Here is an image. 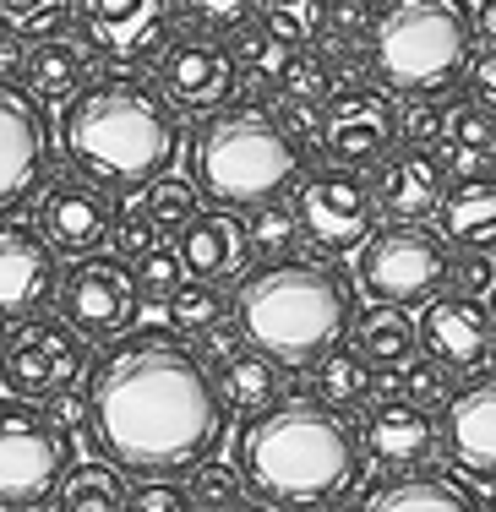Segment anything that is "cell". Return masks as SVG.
Returning a JSON list of instances; mask_svg holds the SVG:
<instances>
[{
    "instance_id": "obj_57",
    "label": "cell",
    "mask_w": 496,
    "mask_h": 512,
    "mask_svg": "<svg viewBox=\"0 0 496 512\" xmlns=\"http://www.w3.org/2000/svg\"><path fill=\"white\" fill-rule=\"evenodd\" d=\"M306 512H322V507H306Z\"/></svg>"
},
{
    "instance_id": "obj_3",
    "label": "cell",
    "mask_w": 496,
    "mask_h": 512,
    "mask_svg": "<svg viewBox=\"0 0 496 512\" xmlns=\"http://www.w3.org/2000/svg\"><path fill=\"white\" fill-rule=\"evenodd\" d=\"M360 431L317 398H284L251 414L240 436V469L273 507H328L360 480Z\"/></svg>"
},
{
    "instance_id": "obj_14",
    "label": "cell",
    "mask_w": 496,
    "mask_h": 512,
    "mask_svg": "<svg viewBox=\"0 0 496 512\" xmlns=\"http://www.w3.org/2000/svg\"><path fill=\"white\" fill-rule=\"evenodd\" d=\"M159 82L180 109L213 115V109H224V99L240 88V66H235V50H224L213 33H186V39L164 44Z\"/></svg>"
},
{
    "instance_id": "obj_4",
    "label": "cell",
    "mask_w": 496,
    "mask_h": 512,
    "mask_svg": "<svg viewBox=\"0 0 496 512\" xmlns=\"http://www.w3.org/2000/svg\"><path fill=\"white\" fill-rule=\"evenodd\" d=\"M235 327L251 349L300 371L338 349L355 327V284L333 262L278 256L257 267L235 295Z\"/></svg>"
},
{
    "instance_id": "obj_11",
    "label": "cell",
    "mask_w": 496,
    "mask_h": 512,
    "mask_svg": "<svg viewBox=\"0 0 496 512\" xmlns=\"http://www.w3.org/2000/svg\"><path fill=\"white\" fill-rule=\"evenodd\" d=\"M88 371V344L77 327L66 322H39L28 316L22 327H11V338L0 344V387L11 398H55L66 387H77V376Z\"/></svg>"
},
{
    "instance_id": "obj_22",
    "label": "cell",
    "mask_w": 496,
    "mask_h": 512,
    "mask_svg": "<svg viewBox=\"0 0 496 512\" xmlns=\"http://www.w3.org/2000/svg\"><path fill=\"white\" fill-rule=\"evenodd\" d=\"M251 256V224L235 213H202L197 224L180 235V262H186V278H208V284H224L246 267Z\"/></svg>"
},
{
    "instance_id": "obj_45",
    "label": "cell",
    "mask_w": 496,
    "mask_h": 512,
    "mask_svg": "<svg viewBox=\"0 0 496 512\" xmlns=\"http://www.w3.org/2000/svg\"><path fill=\"white\" fill-rule=\"evenodd\" d=\"M110 235H115V256H137V262L159 246V224H153L148 213H120V224Z\"/></svg>"
},
{
    "instance_id": "obj_33",
    "label": "cell",
    "mask_w": 496,
    "mask_h": 512,
    "mask_svg": "<svg viewBox=\"0 0 496 512\" xmlns=\"http://www.w3.org/2000/svg\"><path fill=\"white\" fill-rule=\"evenodd\" d=\"M126 491H120V474L110 463H77L60 480V512H120Z\"/></svg>"
},
{
    "instance_id": "obj_40",
    "label": "cell",
    "mask_w": 496,
    "mask_h": 512,
    "mask_svg": "<svg viewBox=\"0 0 496 512\" xmlns=\"http://www.w3.org/2000/svg\"><path fill=\"white\" fill-rule=\"evenodd\" d=\"M295 235H300V218H295V202H268L257 207V218H251V251L262 256H289L295 251Z\"/></svg>"
},
{
    "instance_id": "obj_42",
    "label": "cell",
    "mask_w": 496,
    "mask_h": 512,
    "mask_svg": "<svg viewBox=\"0 0 496 512\" xmlns=\"http://www.w3.org/2000/svg\"><path fill=\"white\" fill-rule=\"evenodd\" d=\"M137 284H142V295L148 300H169L180 284H186V262H180V246L169 251V246H153L148 256L137 262Z\"/></svg>"
},
{
    "instance_id": "obj_8",
    "label": "cell",
    "mask_w": 496,
    "mask_h": 512,
    "mask_svg": "<svg viewBox=\"0 0 496 512\" xmlns=\"http://www.w3.org/2000/svg\"><path fill=\"white\" fill-rule=\"evenodd\" d=\"M377 186L360 169H311L295 186V218H300V240L317 246L322 256H344L360 251L377 235Z\"/></svg>"
},
{
    "instance_id": "obj_27",
    "label": "cell",
    "mask_w": 496,
    "mask_h": 512,
    "mask_svg": "<svg viewBox=\"0 0 496 512\" xmlns=\"http://www.w3.org/2000/svg\"><path fill=\"white\" fill-rule=\"evenodd\" d=\"M284 371L289 365H278L273 355H262V349H240L229 365L213 371V382H219V398L224 409H240L251 420V414H268L284 404Z\"/></svg>"
},
{
    "instance_id": "obj_58",
    "label": "cell",
    "mask_w": 496,
    "mask_h": 512,
    "mask_svg": "<svg viewBox=\"0 0 496 512\" xmlns=\"http://www.w3.org/2000/svg\"><path fill=\"white\" fill-rule=\"evenodd\" d=\"M28 512H44V507H28Z\"/></svg>"
},
{
    "instance_id": "obj_51",
    "label": "cell",
    "mask_w": 496,
    "mask_h": 512,
    "mask_svg": "<svg viewBox=\"0 0 496 512\" xmlns=\"http://www.w3.org/2000/svg\"><path fill=\"white\" fill-rule=\"evenodd\" d=\"M278 115H284V126L295 131V137H306V131H322V109H317V104H295V99H284V109H278Z\"/></svg>"
},
{
    "instance_id": "obj_36",
    "label": "cell",
    "mask_w": 496,
    "mask_h": 512,
    "mask_svg": "<svg viewBox=\"0 0 496 512\" xmlns=\"http://www.w3.org/2000/svg\"><path fill=\"white\" fill-rule=\"evenodd\" d=\"M197 180H180V175H164V180H153L148 186V197H142V213L159 224V235H169V229H180L186 235L191 224L202 218V207H197Z\"/></svg>"
},
{
    "instance_id": "obj_29",
    "label": "cell",
    "mask_w": 496,
    "mask_h": 512,
    "mask_svg": "<svg viewBox=\"0 0 496 512\" xmlns=\"http://www.w3.org/2000/svg\"><path fill=\"white\" fill-rule=\"evenodd\" d=\"M311 393H317V404H328L333 414H349L377 393V376H371V365L360 360L355 349H328V355L311 365Z\"/></svg>"
},
{
    "instance_id": "obj_15",
    "label": "cell",
    "mask_w": 496,
    "mask_h": 512,
    "mask_svg": "<svg viewBox=\"0 0 496 512\" xmlns=\"http://www.w3.org/2000/svg\"><path fill=\"white\" fill-rule=\"evenodd\" d=\"M420 344H426V355L442 360L447 371H475V365H491L496 316H491V306H480L475 295L442 289V295L426 300V311H420Z\"/></svg>"
},
{
    "instance_id": "obj_17",
    "label": "cell",
    "mask_w": 496,
    "mask_h": 512,
    "mask_svg": "<svg viewBox=\"0 0 496 512\" xmlns=\"http://www.w3.org/2000/svg\"><path fill=\"white\" fill-rule=\"evenodd\" d=\"M169 22H175V0H82L88 44L120 60H142L164 50Z\"/></svg>"
},
{
    "instance_id": "obj_2",
    "label": "cell",
    "mask_w": 496,
    "mask_h": 512,
    "mask_svg": "<svg viewBox=\"0 0 496 512\" xmlns=\"http://www.w3.org/2000/svg\"><path fill=\"white\" fill-rule=\"evenodd\" d=\"M71 164L115 191H137L169 175L180 153V104L159 77L142 71H104L60 115Z\"/></svg>"
},
{
    "instance_id": "obj_55",
    "label": "cell",
    "mask_w": 496,
    "mask_h": 512,
    "mask_svg": "<svg viewBox=\"0 0 496 512\" xmlns=\"http://www.w3.org/2000/svg\"><path fill=\"white\" fill-rule=\"evenodd\" d=\"M486 512H496V491H491V502H486Z\"/></svg>"
},
{
    "instance_id": "obj_47",
    "label": "cell",
    "mask_w": 496,
    "mask_h": 512,
    "mask_svg": "<svg viewBox=\"0 0 496 512\" xmlns=\"http://www.w3.org/2000/svg\"><path fill=\"white\" fill-rule=\"evenodd\" d=\"M44 414H50V425H55V431H77V425H93L88 393H77V387H66V393L44 398Z\"/></svg>"
},
{
    "instance_id": "obj_5",
    "label": "cell",
    "mask_w": 496,
    "mask_h": 512,
    "mask_svg": "<svg viewBox=\"0 0 496 512\" xmlns=\"http://www.w3.org/2000/svg\"><path fill=\"white\" fill-rule=\"evenodd\" d=\"M191 169L213 202L268 207L306 180V153H300V137L284 126V115L251 99L224 104L202 120L197 142H191Z\"/></svg>"
},
{
    "instance_id": "obj_19",
    "label": "cell",
    "mask_w": 496,
    "mask_h": 512,
    "mask_svg": "<svg viewBox=\"0 0 496 512\" xmlns=\"http://www.w3.org/2000/svg\"><path fill=\"white\" fill-rule=\"evenodd\" d=\"M44 115L33 93L0 82V207H11L44 169Z\"/></svg>"
},
{
    "instance_id": "obj_28",
    "label": "cell",
    "mask_w": 496,
    "mask_h": 512,
    "mask_svg": "<svg viewBox=\"0 0 496 512\" xmlns=\"http://www.w3.org/2000/svg\"><path fill=\"white\" fill-rule=\"evenodd\" d=\"M28 88L39 93V99H77L82 88H88V50L71 39H44L28 50Z\"/></svg>"
},
{
    "instance_id": "obj_38",
    "label": "cell",
    "mask_w": 496,
    "mask_h": 512,
    "mask_svg": "<svg viewBox=\"0 0 496 512\" xmlns=\"http://www.w3.org/2000/svg\"><path fill=\"white\" fill-rule=\"evenodd\" d=\"M71 17V0H0V28L17 39H55L60 22Z\"/></svg>"
},
{
    "instance_id": "obj_26",
    "label": "cell",
    "mask_w": 496,
    "mask_h": 512,
    "mask_svg": "<svg viewBox=\"0 0 496 512\" xmlns=\"http://www.w3.org/2000/svg\"><path fill=\"white\" fill-rule=\"evenodd\" d=\"M442 235L464 251H496V175H469L442 197Z\"/></svg>"
},
{
    "instance_id": "obj_50",
    "label": "cell",
    "mask_w": 496,
    "mask_h": 512,
    "mask_svg": "<svg viewBox=\"0 0 496 512\" xmlns=\"http://www.w3.org/2000/svg\"><path fill=\"white\" fill-rule=\"evenodd\" d=\"M22 71H28V50H22V39H17V33H6V28H0V82L22 77Z\"/></svg>"
},
{
    "instance_id": "obj_1",
    "label": "cell",
    "mask_w": 496,
    "mask_h": 512,
    "mask_svg": "<svg viewBox=\"0 0 496 512\" xmlns=\"http://www.w3.org/2000/svg\"><path fill=\"white\" fill-rule=\"evenodd\" d=\"M88 409L104 453L148 474L202 463L224 436V398L213 371L164 327L120 338L93 365Z\"/></svg>"
},
{
    "instance_id": "obj_52",
    "label": "cell",
    "mask_w": 496,
    "mask_h": 512,
    "mask_svg": "<svg viewBox=\"0 0 496 512\" xmlns=\"http://www.w3.org/2000/svg\"><path fill=\"white\" fill-rule=\"evenodd\" d=\"M475 39H480V50H496V0L475 6Z\"/></svg>"
},
{
    "instance_id": "obj_12",
    "label": "cell",
    "mask_w": 496,
    "mask_h": 512,
    "mask_svg": "<svg viewBox=\"0 0 496 512\" xmlns=\"http://www.w3.org/2000/svg\"><path fill=\"white\" fill-rule=\"evenodd\" d=\"M322 153L344 169H371L393 158V142L404 137V115L398 104L377 88H344L322 109Z\"/></svg>"
},
{
    "instance_id": "obj_10",
    "label": "cell",
    "mask_w": 496,
    "mask_h": 512,
    "mask_svg": "<svg viewBox=\"0 0 496 512\" xmlns=\"http://www.w3.org/2000/svg\"><path fill=\"white\" fill-rule=\"evenodd\" d=\"M55 306H60V322L77 327L82 338H120L142 311L137 267H126L120 256H77L60 273Z\"/></svg>"
},
{
    "instance_id": "obj_32",
    "label": "cell",
    "mask_w": 496,
    "mask_h": 512,
    "mask_svg": "<svg viewBox=\"0 0 496 512\" xmlns=\"http://www.w3.org/2000/svg\"><path fill=\"white\" fill-rule=\"evenodd\" d=\"M371 33H377V6L371 0H328V22H322V50L349 66L355 55H371Z\"/></svg>"
},
{
    "instance_id": "obj_37",
    "label": "cell",
    "mask_w": 496,
    "mask_h": 512,
    "mask_svg": "<svg viewBox=\"0 0 496 512\" xmlns=\"http://www.w3.org/2000/svg\"><path fill=\"white\" fill-rule=\"evenodd\" d=\"M191 502H197V512H240L246 502V469H235V463H219V458H202L197 474H191Z\"/></svg>"
},
{
    "instance_id": "obj_35",
    "label": "cell",
    "mask_w": 496,
    "mask_h": 512,
    "mask_svg": "<svg viewBox=\"0 0 496 512\" xmlns=\"http://www.w3.org/2000/svg\"><path fill=\"white\" fill-rule=\"evenodd\" d=\"M289 60H295V50H289L284 39H273L268 28H240L235 66H240V77H246V88L257 82V88H278V93H284Z\"/></svg>"
},
{
    "instance_id": "obj_16",
    "label": "cell",
    "mask_w": 496,
    "mask_h": 512,
    "mask_svg": "<svg viewBox=\"0 0 496 512\" xmlns=\"http://www.w3.org/2000/svg\"><path fill=\"white\" fill-rule=\"evenodd\" d=\"M442 442V425L431 420V409L409 404V398H382V404L366 409L360 420V453L371 463L393 474H409V469H426L431 453Z\"/></svg>"
},
{
    "instance_id": "obj_9",
    "label": "cell",
    "mask_w": 496,
    "mask_h": 512,
    "mask_svg": "<svg viewBox=\"0 0 496 512\" xmlns=\"http://www.w3.org/2000/svg\"><path fill=\"white\" fill-rule=\"evenodd\" d=\"M66 431H55L50 414L28 409L22 398L0 404V502L39 507L66 480Z\"/></svg>"
},
{
    "instance_id": "obj_54",
    "label": "cell",
    "mask_w": 496,
    "mask_h": 512,
    "mask_svg": "<svg viewBox=\"0 0 496 512\" xmlns=\"http://www.w3.org/2000/svg\"><path fill=\"white\" fill-rule=\"evenodd\" d=\"M486 300H491V316H496V289H491V295H486Z\"/></svg>"
},
{
    "instance_id": "obj_34",
    "label": "cell",
    "mask_w": 496,
    "mask_h": 512,
    "mask_svg": "<svg viewBox=\"0 0 496 512\" xmlns=\"http://www.w3.org/2000/svg\"><path fill=\"white\" fill-rule=\"evenodd\" d=\"M257 22L289 50H311L322 39V22H328V0H262Z\"/></svg>"
},
{
    "instance_id": "obj_13",
    "label": "cell",
    "mask_w": 496,
    "mask_h": 512,
    "mask_svg": "<svg viewBox=\"0 0 496 512\" xmlns=\"http://www.w3.org/2000/svg\"><path fill=\"white\" fill-rule=\"evenodd\" d=\"M55 289V240L22 218H0V322H28Z\"/></svg>"
},
{
    "instance_id": "obj_39",
    "label": "cell",
    "mask_w": 496,
    "mask_h": 512,
    "mask_svg": "<svg viewBox=\"0 0 496 512\" xmlns=\"http://www.w3.org/2000/svg\"><path fill=\"white\" fill-rule=\"evenodd\" d=\"M398 398H409V404H420V409H447L453 404V371L431 355L409 360L404 371H398Z\"/></svg>"
},
{
    "instance_id": "obj_43",
    "label": "cell",
    "mask_w": 496,
    "mask_h": 512,
    "mask_svg": "<svg viewBox=\"0 0 496 512\" xmlns=\"http://www.w3.org/2000/svg\"><path fill=\"white\" fill-rule=\"evenodd\" d=\"M120 512H197V502H191V491H180V485L148 480V485H131Z\"/></svg>"
},
{
    "instance_id": "obj_18",
    "label": "cell",
    "mask_w": 496,
    "mask_h": 512,
    "mask_svg": "<svg viewBox=\"0 0 496 512\" xmlns=\"http://www.w3.org/2000/svg\"><path fill=\"white\" fill-rule=\"evenodd\" d=\"M447 463L469 480H496V376H475L442 409Z\"/></svg>"
},
{
    "instance_id": "obj_46",
    "label": "cell",
    "mask_w": 496,
    "mask_h": 512,
    "mask_svg": "<svg viewBox=\"0 0 496 512\" xmlns=\"http://www.w3.org/2000/svg\"><path fill=\"white\" fill-rule=\"evenodd\" d=\"M453 284L458 295H491L496 278H491V251H464V262H453Z\"/></svg>"
},
{
    "instance_id": "obj_49",
    "label": "cell",
    "mask_w": 496,
    "mask_h": 512,
    "mask_svg": "<svg viewBox=\"0 0 496 512\" xmlns=\"http://www.w3.org/2000/svg\"><path fill=\"white\" fill-rule=\"evenodd\" d=\"M469 99H480L486 109H496V50H480L469 66Z\"/></svg>"
},
{
    "instance_id": "obj_7",
    "label": "cell",
    "mask_w": 496,
    "mask_h": 512,
    "mask_svg": "<svg viewBox=\"0 0 496 512\" xmlns=\"http://www.w3.org/2000/svg\"><path fill=\"white\" fill-rule=\"evenodd\" d=\"M360 284L371 300L387 306H426L453 284V256H447V235L431 224H382L377 235L360 246Z\"/></svg>"
},
{
    "instance_id": "obj_21",
    "label": "cell",
    "mask_w": 496,
    "mask_h": 512,
    "mask_svg": "<svg viewBox=\"0 0 496 512\" xmlns=\"http://www.w3.org/2000/svg\"><path fill=\"white\" fill-rule=\"evenodd\" d=\"M110 229H115L110 224V197H104L93 180L66 175V180L50 186V197H44V235H50L60 251L88 256Z\"/></svg>"
},
{
    "instance_id": "obj_20",
    "label": "cell",
    "mask_w": 496,
    "mask_h": 512,
    "mask_svg": "<svg viewBox=\"0 0 496 512\" xmlns=\"http://www.w3.org/2000/svg\"><path fill=\"white\" fill-rule=\"evenodd\" d=\"M377 207L387 218H404V224H426L431 213H442V197H447V169L437 164V153H393L382 158L377 169Z\"/></svg>"
},
{
    "instance_id": "obj_48",
    "label": "cell",
    "mask_w": 496,
    "mask_h": 512,
    "mask_svg": "<svg viewBox=\"0 0 496 512\" xmlns=\"http://www.w3.org/2000/svg\"><path fill=\"white\" fill-rule=\"evenodd\" d=\"M240 349H246V333L224 322V327H213V333H202V349H197V355H202V365H208V371H219V365H229V360L240 355Z\"/></svg>"
},
{
    "instance_id": "obj_41",
    "label": "cell",
    "mask_w": 496,
    "mask_h": 512,
    "mask_svg": "<svg viewBox=\"0 0 496 512\" xmlns=\"http://www.w3.org/2000/svg\"><path fill=\"white\" fill-rule=\"evenodd\" d=\"M180 11L197 33H240L262 11V0H180Z\"/></svg>"
},
{
    "instance_id": "obj_25",
    "label": "cell",
    "mask_w": 496,
    "mask_h": 512,
    "mask_svg": "<svg viewBox=\"0 0 496 512\" xmlns=\"http://www.w3.org/2000/svg\"><path fill=\"white\" fill-rule=\"evenodd\" d=\"M496 158V109H486L480 99H464L447 109V126H442V142H437V164L447 175L469 180L480 175Z\"/></svg>"
},
{
    "instance_id": "obj_53",
    "label": "cell",
    "mask_w": 496,
    "mask_h": 512,
    "mask_svg": "<svg viewBox=\"0 0 496 512\" xmlns=\"http://www.w3.org/2000/svg\"><path fill=\"white\" fill-rule=\"evenodd\" d=\"M240 512H273V507H262V502H251V507H240Z\"/></svg>"
},
{
    "instance_id": "obj_56",
    "label": "cell",
    "mask_w": 496,
    "mask_h": 512,
    "mask_svg": "<svg viewBox=\"0 0 496 512\" xmlns=\"http://www.w3.org/2000/svg\"><path fill=\"white\" fill-rule=\"evenodd\" d=\"M491 365H496V344H491Z\"/></svg>"
},
{
    "instance_id": "obj_23",
    "label": "cell",
    "mask_w": 496,
    "mask_h": 512,
    "mask_svg": "<svg viewBox=\"0 0 496 512\" xmlns=\"http://www.w3.org/2000/svg\"><path fill=\"white\" fill-rule=\"evenodd\" d=\"M360 512H486V507H480L475 491H469L464 480H453V474L409 469V474L382 480Z\"/></svg>"
},
{
    "instance_id": "obj_6",
    "label": "cell",
    "mask_w": 496,
    "mask_h": 512,
    "mask_svg": "<svg viewBox=\"0 0 496 512\" xmlns=\"http://www.w3.org/2000/svg\"><path fill=\"white\" fill-rule=\"evenodd\" d=\"M475 11L464 0H387L377 6L371 33V71L393 93H431L453 88L475 66Z\"/></svg>"
},
{
    "instance_id": "obj_30",
    "label": "cell",
    "mask_w": 496,
    "mask_h": 512,
    "mask_svg": "<svg viewBox=\"0 0 496 512\" xmlns=\"http://www.w3.org/2000/svg\"><path fill=\"white\" fill-rule=\"evenodd\" d=\"M164 306H169V327L186 333V338H202V333H213V327L229 322V295L219 284H208V278H186Z\"/></svg>"
},
{
    "instance_id": "obj_44",
    "label": "cell",
    "mask_w": 496,
    "mask_h": 512,
    "mask_svg": "<svg viewBox=\"0 0 496 512\" xmlns=\"http://www.w3.org/2000/svg\"><path fill=\"white\" fill-rule=\"evenodd\" d=\"M442 126H447V109H442V104H431V99L404 109V142H409L415 153H437Z\"/></svg>"
},
{
    "instance_id": "obj_31",
    "label": "cell",
    "mask_w": 496,
    "mask_h": 512,
    "mask_svg": "<svg viewBox=\"0 0 496 512\" xmlns=\"http://www.w3.org/2000/svg\"><path fill=\"white\" fill-rule=\"evenodd\" d=\"M338 93H344V60L328 55V50H295L289 77H284V99L328 109Z\"/></svg>"
},
{
    "instance_id": "obj_24",
    "label": "cell",
    "mask_w": 496,
    "mask_h": 512,
    "mask_svg": "<svg viewBox=\"0 0 496 512\" xmlns=\"http://www.w3.org/2000/svg\"><path fill=\"white\" fill-rule=\"evenodd\" d=\"M349 349L371 365V371H404L420 349V322L404 306H387L377 300L371 311H355V327H349Z\"/></svg>"
},
{
    "instance_id": "obj_59",
    "label": "cell",
    "mask_w": 496,
    "mask_h": 512,
    "mask_svg": "<svg viewBox=\"0 0 496 512\" xmlns=\"http://www.w3.org/2000/svg\"><path fill=\"white\" fill-rule=\"evenodd\" d=\"M491 256H496V251H491Z\"/></svg>"
}]
</instances>
